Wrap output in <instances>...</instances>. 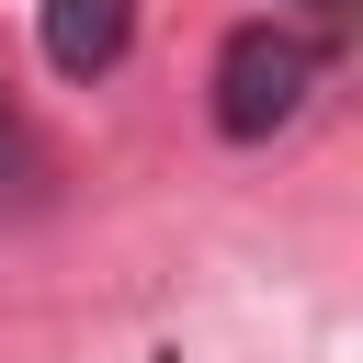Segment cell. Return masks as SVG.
I'll use <instances>...</instances> for the list:
<instances>
[{
	"label": "cell",
	"mask_w": 363,
	"mask_h": 363,
	"mask_svg": "<svg viewBox=\"0 0 363 363\" xmlns=\"http://www.w3.org/2000/svg\"><path fill=\"white\" fill-rule=\"evenodd\" d=\"M306 79H318V57H306L295 34L238 23V34L216 45V125H227V136H272V125H295Z\"/></svg>",
	"instance_id": "1"
},
{
	"label": "cell",
	"mask_w": 363,
	"mask_h": 363,
	"mask_svg": "<svg viewBox=\"0 0 363 363\" xmlns=\"http://www.w3.org/2000/svg\"><path fill=\"white\" fill-rule=\"evenodd\" d=\"M136 34V0H45V68L57 79H102Z\"/></svg>",
	"instance_id": "2"
}]
</instances>
